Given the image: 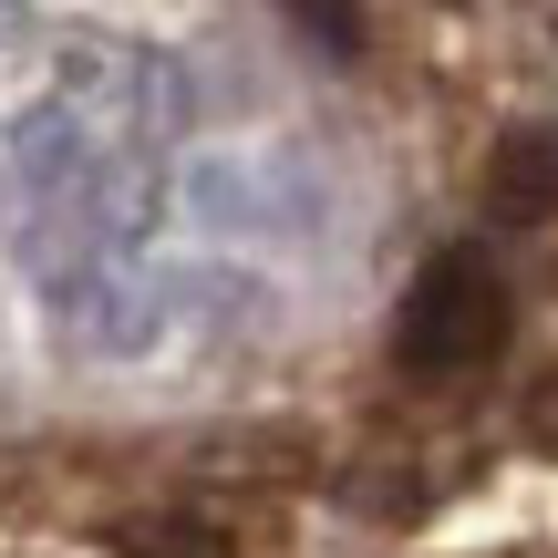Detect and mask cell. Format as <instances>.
<instances>
[{
  "label": "cell",
  "instance_id": "3957f363",
  "mask_svg": "<svg viewBox=\"0 0 558 558\" xmlns=\"http://www.w3.org/2000/svg\"><path fill=\"white\" fill-rule=\"evenodd\" d=\"M558 197V145H538V135H518L497 156V207H548Z\"/></svg>",
  "mask_w": 558,
  "mask_h": 558
},
{
  "label": "cell",
  "instance_id": "7a4b0ae2",
  "mask_svg": "<svg viewBox=\"0 0 558 558\" xmlns=\"http://www.w3.org/2000/svg\"><path fill=\"white\" fill-rule=\"evenodd\" d=\"M104 538H114V558H239V538H228L218 518H186V507L124 518V527H104Z\"/></svg>",
  "mask_w": 558,
  "mask_h": 558
},
{
  "label": "cell",
  "instance_id": "6da1fadb",
  "mask_svg": "<svg viewBox=\"0 0 558 558\" xmlns=\"http://www.w3.org/2000/svg\"><path fill=\"white\" fill-rule=\"evenodd\" d=\"M497 352H507V279L486 269L476 248L424 259L414 300H403V320H393V373L424 383V393H456V383L486 373Z\"/></svg>",
  "mask_w": 558,
  "mask_h": 558
}]
</instances>
